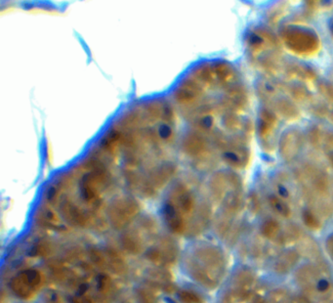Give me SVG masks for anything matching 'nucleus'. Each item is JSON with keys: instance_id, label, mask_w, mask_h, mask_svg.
<instances>
[{"instance_id": "1", "label": "nucleus", "mask_w": 333, "mask_h": 303, "mask_svg": "<svg viewBox=\"0 0 333 303\" xmlns=\"http://www.w3.org/2000/svg\"><path fill=\"white\" fill-rule=\"evenodd\" d=\"M187 269L190 276L200 285L215 289L224 276L225 259L217 248L201 246L187 258Z\"/></svg>"}, {"instance_id": "2", "label": "nucleus", "mask_w": 333, "mask_h": 303, "mask_svg": "<svg viewBox=\"0 0 333 303\" xmlns=\"http://www.w3.org/2000/svg\"><path fill=\"white\" fill-rule=\"evenodd\" d=\"M296 281L313 303H333V283L324 265H304L296 272Z\"/></svg>"}, {"instance_id": "3", "label": "nucleus", "mask_w": 333, "mask_h": 303, "mask_svg": "<svg viewBox=\"0 0 333 303\" xmlns=\"http://www.w3.org/2000/svg\"><path fill=\"white\" fill-rule=\"evenodd\" d=\"M305 192L309 202L324 215L333 210V187L332 180L323 171L310 168L306 173Z\"/></svg>"}, {"instance_id": "4", "label": "nucleus", "mask_w": 333, "mask_h": 303, "mask_svg": "<svg viewBox=\"0 0 333 303\" xmlns=\"http://www.w3.org/2000/svg\"><path fill=\"white\" fill-rule=\"evenodd\" d=\"M286 47L300 56H313L321 47L316 31L298 25H286L281 31Z\"/></svg>"}, {"instance_id": "5", "label": "nucleus", "mask_w": 333, "mask_h": 303, "mask_svg": "<svg viewBox=\"0 0 333 303\" xmlns=\"http://www.w3.org/2000/svg\"><path fill=\"white\" fill-rule=\"evenodd\" d=\"M90 170L82 177L80 182V194L83 201L90 204L99 202L102 189L107 183L108 172L106 167L99 160L89 161Z\"/></svg>"}, {"instance_id": "6", "label": "nucleus", "mask_w": 333, "mask_h": 303, "mask_svg": "<svg viewBox=\"0 0 333 303\" xmlns=\"http://www.w3.org/2000/svg\"><path fill=\"white\" fill-rule=\"evenodd\" d=\"M140 203L129 196L119 197L114 200L109 207V218L116 229L127 226L139 213Z\"/></svg>"}, {"instance_id": "7", "label": "nucleus", "mask_w": 333, "mask_h": 303, "mask_svg": "<svg viewBox=\"0 0 333 303\" xmlns=\"http://www.w3.org/2000/svg\"><path fill=\"white\" fill-rule=\"evenodd\" d=\"M43 274L36 269H26L11 280V291L22 300L32 299L43 287Z\"/></svg>"}, {"instance_id": "8", "label": "nucleus", "mask_w": 333, "mask_h": 303, "mask_svg": "<svg viewBox=\"0 0 333 303\" xmlns=\"http://www.w3.org/2000/svg\"><path fill=\"white\" fill-rule=\"evenodd\" d=\"M177 166L173 162H165L152 170L149 178L144 182L142 192L146 196L154 195L158 190L166 186L176 173Z\"/></svg>"}, {"instance_id": "9", "label": "nucleus", "mask_w": 333, "mask_h": 303, "mask_svg": "<svg viewBox=\"0 0 333 303\" xmlns=\"http://www.w3.org/2000/svg\"><path fill=\"white\" fill-rule=\"evenodd\" d=\"M171 202L176 210L187 222L193 214L195 208V201L192 193L183 183L177 184L171 191L167 199Z\"/></svg>"}, {"instance_id": "10", "label": "nucleus", "mask_w": 333, "mask_h": 303, "mask_svg": "<svg viewBox=\"0 0 333 303\" xmlns=\"http://www.w3.org/2000/svg\"><path fill=\"white\" fill-rule=\"evenodd\" d=\"M255 285V276L249 269L240 270L236 275L233 289L232 300L237 303H245L251 296Z\"/></svg>"}, {"instance_id": "11", "label": "nucleus", "mask_w": 333, "mask_h": 303, "mask_svg": "<svg viewBox=\"0 0 333 303\" xmlns=\"http://www.w3.org/2000/svg\"><path fill=\"white\" fill-rule=\"evenodd\" d=\"M178 255L176 245L170 240H162L158 245L153 247L148 253L147 258L153 263L160 266L173 264Z\"/></svg>"}, {"instance_id": "12", "label": "nucleus", "mask_w": 333, "mask_h": 303, "mask_svg": "<svg viewBox=\"0 0 333 303\" xmlns=\"http://www.w3.org/2000/svg\"><path fill=\"white\" fill-rule=\"evenodd\" d=\"M203 94V87L194 77L187 78L181 82L174 93V98L177 103L189 105L197 101Z\"/></svg>"}, {"instance_id": "13", "label": "nucleus", "mask_w": 333, "mask_h": 303, "mask_svg": "<svg viewBox=\"0 0 333 303\" xmlns=\"http://www.w3.org/2000/svg\"><path fill=\"white\" fill-rule=\"evenodd\" d=\"M302 146L300 133L295 130H287L280 140V152L286 160H291L297 156Z\"/></svg>"}, {"instance_id": "14", "label": "nucleus", "mask_w": 333, "mask_h": 303, "mask_svg": "<svg viewBox=\"0 0 333 303\" xmlns=\"http://www.w3.org/2000/svg\"><path fill=\"white\" fill-rule=\"evenodd\" d=\"M61 211L64 218L74 226L83 227L89 221L87 213L69 199H65L62 202Z\"/></svg>"}, {"instance_id": "15", "label": "nucleus", "mask_w": 333, "mask_h": 303, "mask_svg": "<svg viewBox=\"0 0 333 303\" xmlns=\"http://www.w3.org/2000/svg\"><path fill=\"white\" fill-rule=\"evenodd\" d=\"M246 43L249 49L258 53L276 44L275 36L264 28H257L250 31L246 37Z\"/></svg>"}, {"instance_id": "16", "label": "nucleus", "mask_w": 333, "mask_h": 303, "mask_svg": "<svg viewBox=\"0 0 333 303\" xmlns=\"http://www.w3.org/2000/svg\"><path fill=\"white\" fill-rule=\"evenodd\" d=\"M182 149L190 156L199 157L207 150V142L200 133L190 132L184 138Z\"/></svg>"}, {"instance_id": "17", "label": "nucleus", "mask_w": 333, "mask_h": 303, "mask_svg": "<svg viewBox=\"0 0 333 303\" xmlns=\"http://www.w3.org/2000/svg\"><path fill=\"white\" fill-rule=\"evenodd\" d=\"M164 217L166 220L168 228L175 234L182 235L187 230V222L181 216V214L176 210L174 205L169 202L166 201L164 204Z\"/></svg>"}, {"instance_id": "18", "label": "nucleus", "mask_w": 333, "mask_h": 303, "mask_svg": "<svg viewBox=\"0 0 333 303\" xmlns=\"http://www.w3.org/2000/svg\"><path fill=\"white\" fill-rule=\"evenodd\" d=\"M222 156L223 159L231 166L236 168H242L247 165L250 153L245 147L239 144H236L231 148L225 150Z\"/></svg>"}, {"instance_id": "19", "label": "nucleus", "mask_w": 333, "mask_h": 303, "mask_svg": "<svg viewBox=\"0 0 333 303\" xmlns=\"http://www.w3.org/2000/svg\"><path fill=\"white\" fill-rule=\"evenodd\" d=\"M277 125L278 118L274 112L267 109L261 110L258 122V133L261 139L267 140L273 134Z\"/></svg>"}, {"instance_id": "20", "label": "nucleus", "mask_w": 333, "mask_h": 303, "mask_svg": "<svg viewBox=\"0 0 333 303\" xmlns=\"http://www.w3.org/2000/svg\"><path fill=\"white\" fill-rule=\"evenodd\" d=\"M231 187L228 174L224 172H217L210 180V190L215 201L221 202L227 197L228 189Z\"/></svg>"}, {"instance_id": "21", "label": "nucleus", "mask_w": 333, "mask_h": 303, "mask_svg": "<svg viewBox=\"0 0 333 303\" xmlns=\"http://www.w3.org/2000/svg\"><path fill=\"white\" fill-rule=\"evenodd\" d=\"M38 223L43 227L49 228L56 231H66L67 226L63 223L57 213H55L50 207L44 206L38 212Z\"/></svg>"}, {"instance_id": "22", "label": "nucleus", "mask_w": 333, "mask_h": 303, "mask_svg": "<svg viewBox=\"0 0 333 303\" xmlns=\"http://www.w3.org/2000/svg\"><path fill=\"white\" fill-rule=\"evenodd\" d=\"M247 94L243 87L236 86L231 88L225 98V104L233 111H240L247 105Z\"/></svg>"}, {"instance_id": "23", "label": "nucleus", "mask_w": 333, "mask_h": 303, "mask_svg": "<svg viewBox=\"0 0 333 303\" xmlns=\"http://www.w3.org/2000/svg\"><path fill=\"white\" fill-rule=\"evenodd\" d=\"M299 253L295 251H287L282 253L275 263V271L278 274H286L289 272L298 262Z\"/></svg>"}, {"instance_id": "24", "label": "nucleus", "mask_w": 333, "mask_h": 303, "mask_svg": "<svg viewBox=\"0 0 333 303\" xmlns=\"http://www.w3.org/2000/svg\"><path fill=\"white\" fill-rule=\"evenodd\" d=\"M121 142V133L117 129L111 130L107 133L104 138L100 142V150L107 152L108 154L115 156L118 149L119 143Z\"/></svg>"}, {"instance_id": "25", "label": "nucleus", "mask_w": 333, "mask_h": 303, "mask_svg": "<svg viewBox=\"0 0 333 303\" xmlns=\"http://www.w3.org/2000/svg\"><path fill=\"white\" fill-rule=\"evenodd\" d=\"M215 77L216 80L221 85H228L230 84L235 78V70L231 64L227 62H216L213 64Z\"/></svg>"}, {"instance_id": "26", "label": "nucleus", "mask_w": 333, "mask_h": 303, "mask_svg": "<svg viewBox=\"0 0 333 303\" xmlns=\"http://www.w3.org/2000/svg\"><path fill=\"white\" fill-rule=\"evenodd\" d=\"M124 249L131 253H140L144 248L143 237L139 231H129L122 238Z\"/></svg>"}, {"instance_id": "27", "label": "nucleus", "mask_w": 333, "mask_h": 303, "mask_svg": "<svg viewBox=\"0 0 333 303\" xmlns=\"http://www.w3.org/2000/svg\"><path fill=\"white\" fill-rule=\"evenodd\" d=\"M298 251L302 256L311 259V260H316L321 255L319 246L313 239H311L309 237H304L300 239V242L298 245Z\"/></svg>"}, {"instance_id": "28", "label": "nucleus", "mask_w": 333, "mask_h": 303, "mask_svg": "<svg viewBox=\"0 0 333 303\" xmlns=\"http://www.w3.org/2000/svg\"><path fill=\"white\" fill-rule=\"evenodd\" d=\"M193 77L200 82L201 84L205 85H212L216 81L213 65L203 64L197 67L193 73Z\"/></svg>"}, {"instance_id": "29", "label": "nucleus", "mask_w": 333, "mask_h": 303, "mask_svg": "<svg viewBox=\"0 0 333 303\" xmlns=\"http://www.w3.org/2000/svg\"><path fill=\"white\" fill-rule=\"evenodd\" d=\"M95 288L100 298L107 300L110 295L114 293V283L107 274H100L95 279Z\"/></svg>"}, {"instance_id": "30", "label": "nucleus", "mask_w": 333, "mask_h": 303, "mask_svg": "<svg viewBox=\"0 0 333 303\" xmlns=\"http://www.w3.org/2000/svg\"><path fill=\"white\" fill-rule=\"evenodd\" d=\"M277 107L282 116L288 121H294L300 117L299 109L295 104H293V102L289 101L287 99H281L278 102Z\"/></svg>"}, {"instance_id": "31", "label": "nucleus", "mask_w": 333, "mask_h": 303, "mask_svg": "<svg viewBox=\"0 0 333 303\" xmlns=\"http://www.w3.org/2000/svg\"><path fill=\"white\" fill-rule=\"evenodd\" d=\"M269 202L272 208L281 216L283 217H289L291 214L290 207L287 205V203L284 202L281 198L277 196H271L269 198Z\"/></svg>"}, {"instance_id": "32", "label": "nucleus", "mask_w": 333, "mask_h": 303, "mask_svg": "<svg viewBox=\"0 0 333 303\" xmlns=\"http://www.w3.org/2000/svg\"><path fill=\"white\" fill-rule=\"evenodd\" d=\"M280 229V224L276 220L270 219L264 222V224L262 225V235L269 240H275L279 236Z\"/></svg>"}, {"instance_id": "33", "label": "nucleus", "mask_w": 333, "mask_h": 303, "mask_svg": "<svg viewBox=\"0 0 333 303\" xmlns=\"http://www.w3.org/2000/svg\"><path fill=\"white\" fill-rule=\"evenodd\" d=\"M164 105L161 102H151L149 103L146 108L145 112L147 113V119L156 121L163 117V111H164Z\"/></svg>"}, {"instance_id": "34", "label": "nucleus", "mask_w": 333, "mask_h": 303, "mask_svg": "<svg viewBox=\"0 0 333 303\" xmlns=\"http://www.w3.org/2000/svg\"><path fill=\"white\" fill-rule=\"evenodd\" d=\"M300 239H301V232L300 229L296 225H289L286 227L285 234L283 236V243L285 245L294 244Z\"/></svg>"}, {"instance_id": "35", "label": "nucleus", "mask_w": 333, "mask_h": 303, "mask_svg": "<svg viewBox=\"0 0 333 303\" xmlns=\"http://www.w3.org/2000/svg\"><path fill=\"white\" fill-rule=\"evenodd\" d=\"M214 118L210 114L200 115L195 122V126L197 127V129L202 132L210 131L214 127Z\"/></svg>"}, {"instance_id": "36", "label": "nucleus", "mask_w": 333, "mask_h": 303, "mask_svg": "<svg viewBox=\"0 0 333 303\" xmlns=\"http://www.w3.org/2000/svg\"><path fill=\"white\" fill-rule=\"evenodd\" d=\"M108 259H109V263L111 265V268L119 274H122L125 271V263L122 260L121 256L115 253L114 251H111L108 255Z\"/></svg>"}, {"instance_id": "37", "label": "nucleus", "mask_w": 333, "mask_h": 303, "mask_svg": "<svg viewBox=\"0 0 333 303\" xmlns=\"http://www.w3.org/2000/svg\"><path fill=\"white\" fill-rule=\"evenodd\" d=\"M178 298L182 303H204L200 296L189 290H182L179 292Z\"/></svg>"}, {"instance_id": "38", "label": "nucleus", "mask_w": 333, "mask_h": 303, "mask_svg": "<svg viewBox=\"0 0 333 303\" xmlns=\"http://www.w3.org/2000/svg\"><path fill=\"white\" fill-rule=\"evenodd\" d=\"M155 133H156L158 140H161L166 143H169L173 139V136H174L172 128L166 124L161 125Z\"/></svg>"}, {"instance_id": "39", "label": "nucleus", "mask_w": 333, "mask_h": 303, "mask_svg": "<svg viewBox=\"0 0 333 303\" xmlns=\"http://www.w3.org/2000/svg\"><path fill=\"white\" fill-rule=\"evenodd\" d=\"M270 303H292L286 290H274L270 294Z\"/></svg>"}, {"instance_id": "40", "label": "nucleus", "mask_w": 333, "mask_h": 303, "mask_svg": "<svg viewBox=\"0 0 333 303\" xmlns=\"http://www.w3.org/2000/svg\"><path fill=\"white\" fill-rule=\"evenodd\" d=\"M303 219L307 227L311 230H319L322 227V223L319 220V218L316 216V214L310 210H305L303 213Z\"/></svg>"}, {"instance_id": "41", "label": "nucleus", "mask_w": 333, "mask_h": 303, "mask_svg": "<svg viewBox=\"0 0 333 303\" xmlns=\"http://www.w3.org/2000/svg\"><path fill=\"white\" fill-rule=\"evenodd\" d=\"M308 137H309L310 143L312 144V146L319 148L322 144L323 141V134H322V130L320 129L319 127H312L310 128L309 133H308Z\"/></svg>"}, {"instance_id": "42", "label": "nucleus", "mask_w": 333, "mask_h": 303, "mask_svg": "<svg viewBox=\"0 0 333 303\" xmlns=\"http://www.w3.org/2000/svg\"><path fill=\"white\" fill-rule=\"evenodd\" d=\"M291 95L292 97L296 100V101H305L308 96H309V92L308 90L302 86V85H294L291 88Z\"/></svg>"}, {"instance_id": "43", "label": "nucleus", "mask_w": 333, "mask_h": 303, "mask_svg": "<svg viewBox=\"0 0 333 303\" xmlns=\"http://www.w3.org/2000/svg\"><path fill=\"white\" fill-rule=\"evenodd\" d=\"M223 123H224V126H225L226 128H228L229 130H232V131L237 130V129H238L239 126H240V122H239L238 116H236L233 113L227 114L224 117Z\"/></svg>"}, {"instance_id": "44", "label": "nucleus", "mask_w": 333, "mask_h": 303, "mask_svg": "<svg viewBox=\"0 0 333 303\" xmlns=\"http://www.w3.org/2000/svg\"><path fill=\"white\" fill-rule=\"evenodd\" d=\"M319 90L321 94L328 100V101L333 102V85L330 82L323 81L319 84Z\"/></svg>"}, {"instance_id": "45", "label": "nucleus", "mask_w": 333, "mask_h": 303, "mask_svg": "<svg viewBox=\"0 0 333 303\" xmlns=\"http://www.w3.org/2000/svg\"><path fill=\"white\" fill-rule=\"evenodd\" d=\"M45 303H65L62 296L54 290H49L44 296Z\"/></svg>"}, {"instance_id": "46", "label": "nucleus", "mask_w": 333, "mask_h": 303, "mask_svg": "<svg viewBox=\"0 0 333 303\" xmlns=\"http://www.w3.org/2000/svg\"><path fill=\"white\" fill-rule=\"evenodd\" d=\"M247 204H248L249 210L253 214H256L260 209V202H259V200H258V198L255 194H252L251 196H249Z\"/></svg>"}, {"instance_id": "47", "label": "nucleus", "mask_w": 333, "mask_h": 303, "mask_svg": "<svg viewBox=\"0 0 333 303\" xmlns=\"http://www.w3.org/2000/svg\"><path fill=\"white\" fill-rule=\"evenodd\" d=\"M139 300L141 303H155L156 297L153 293L149 292L148 290H141L139 292Z\"/></svg>"}, {"instance_id": "48", "label": "nucleus", "mask_w": 333, "mask_h": 303, "mask_svg": "<svg viewBox=\"0 0 333 303\" xmlns=\"http://www.w3.org/2000/svg\"><path fill=\"white\" fill-rule=\"evenodd\" d=\"M313 112L318 117H326L329 114V109L324 103H318L313 107Z\"/></svg>"}, {"instance_id": "49", "label": "nucleus", "mask_w": 333, "mask_h": 303, "mask_svg": "<svg viewBox=\"0 0 333 303\" xmlns=\"http://www.w3.org/2000/svg\"><path fill=\"white\" fill-rule=\"evenodd\" d=\"M164 120L166 122V123H170L173 121L174 119V115H173V110L171 109L170 105L169 104H165L164 105V111H163V117Z\"/></svg>"}, {"instance_id": "50", "label": "nucleus", "mask_w": 333, "mask_h": 303, "mask_svg": "<svg viewBox=\"0 0 333 303\" xmlns=\"http://www.w3.org/2000/svg\"><path fill=\"white\" fill-rule=\"evenodd\" d=\"M71 303H95V302L88 295H86V296H77V295H75L74 297H72V300H71Z\"/></svg>"}, {"instance_id": "51", "label": "nucleus", "mask_w": 333, "mask_h": 303, "mask_svg": "<svg viewBox=\"0 0 333 303\" xmlns=\"http://www.w3.org/2000/svg\"><path fill=\"white\" fill-rule=\"evenodd\" d=\"M325 142L328 145V147H330L331 150L333 151V132L328 133V135L325 138Z\"/></svg>"}, {"instance_id": "52", "label": "nucleus", "mask_w": 333, "mask_h": 303, "mask_svg": "<svg viewBox=\"0 0 333 303\" xmlns=\"http://www.w3.org/2000/svg\"><path fill=\"white\" fill-rule=\"evenodd\" d=\"M292 303H313L307 297H303V296H298L295 297L292 301Z\"/></svg>"}, {"instance_id": "53", "label": "nucleus", "mask_w": 333, "mask_h": 303, "mask_svg": "<svg viewBox=\"0 0 333 303\" xmlns=\"http://www.w3.org/2000/svg\"><path fill=\"white\" fill-rule=\"evenodd\" d=\"M327 250L333 259V235H332L327 242Z\"/></svg>"}, {"instance_id": "54", "label": "nucleus", "mask_w": 333, "mask_h": 303, "mask_svg": "<svg viewBox=\"0 0 333 303\" xmlns=\"http://www.w3.org/2000/svg\"><path fill=\"white\" fill-rule=\"evenodd\" d=\"M329 159H330V162H331L332 167L333 168V151L331 152V153L329 155Z\"/></svg>"}, {"instance_id": "55", "label": "nucleus", "mask_w": 333, "mask_h": 303, "mask_svg": "<svg viewBox=\"0 0 333 303\" xmlns=\"http://www.w3.org/2000/svg\"><path fill=\"white\" fill-rule=\"evenodd\" d=\"M266 303V302H265L262 298H256V299L254 300V303Z\"/></svg>"}, {"instance_id": "56", "label": "nucleus", "mask_w": 333, "mask_h": 303, "mask_svg": "<svg viewBox=\"0 0 333 303\" xmlns=\"http://www.w3.org/2000/svg\"><path fill=\"white\" fill-rule=\"evenodd\" d=\"M329 117H330V120H331V122L333 123V109L332 110V111H331V113H330Z\"/></svg>"}, {"instance_id": "57", "label": "nucleus", "mask_w": 333, "mask_h": 303, "mask_svg": "<svg viewBox=\"0 0 333 303\" xmlns=\"http://www.w3.org/2000/svg\"><path fill=\"white\" fill-rule=\"evenodd\" d=\"M330 28H331V32H332V34L333 35V20L332 21L331 25H330Z\"/></svg>"}]
</instances>
